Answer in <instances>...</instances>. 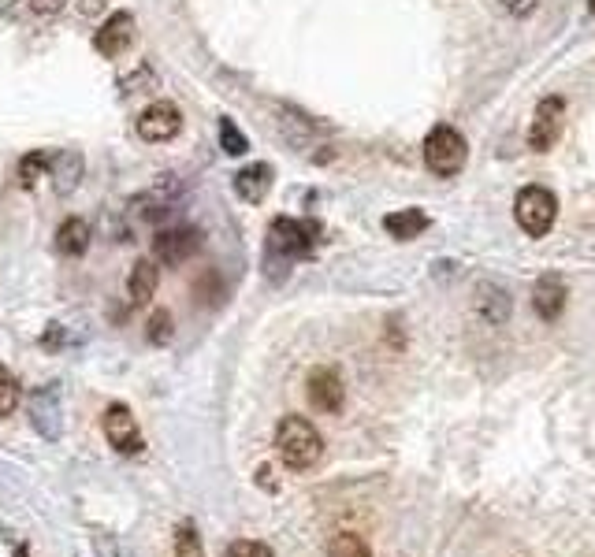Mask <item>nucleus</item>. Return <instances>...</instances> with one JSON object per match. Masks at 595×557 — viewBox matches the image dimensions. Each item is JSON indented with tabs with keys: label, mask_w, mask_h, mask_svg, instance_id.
Instances as JSON below:
<instances>
[{
	"label": "nucleus",
	"mask_w": 595,
	"mask_h": 557,
	"mask_svg": "<svg viewBox=\"0 0 595 557\" xmlns=\"http://www.w3.org/2000/svg\"><path fill=\"white\" fill-rule=\"evenodd\" d=\"M105 4L108 0H79V12L82 15H101L105 12Z\"/></svg>",
	"instance_id": "obj_28"
},
{
	"label": "nucleus",
	"mask_w": 595,
	"mask_h": 557,
	"mask_svg": "<svg viewBox=\"0 0 595 557\" xmlns=\"http://www.w3.org/2000/svg\"><path fill=\"white\" fill-rule=\"evenodd\" d=\"M179 130H183V112L172 101H153L138 116V134L146 142H172Z\"/></svg>",
	"instance_id": "obj_8"
},
{
	"label": "nucleus",
	"mask_w": 595,
	"mask_h": 557,
	"mask_svg": "<svg viewBox=\"0 0 595 557\" xmlns=\"http://www.w3.org/2000/svg\"><path fill=\"white\" fill-rule=\"evenodd\" d=\"M592 12H595V0H592Z\"/></svg>",
	"instance_id": "obj_30"
},
{
	"label": "nucleus",
	"mask_w": 595,
	"mask_h": 557,
	"mask_svg": "<svg viewBox=\"0 0 595 557\" xmlns=\"http://www.w3.org/2000/svg\"><path fill=\"white\" fill-rule=\"evenodd\" d=\"M343 398H346V387L335 368H317V372L309 376V402H313V409H320V413H339V409H343Z\"/></svg>",
	"instance_id": "obj_10"
},
{
	"label": "nucleus",
	"mask_w": 595,
	"mask_h": 557,
	"mask_svg": "<svg viewBox=\"0 0 595 557\" xmlns=\"http://www.w3.org/2000/svg\"><path fill=\"white\" fill-rule=\"evenodd\" d=\"M384 231L398 242H410L417 238L421 231H428V216H424L421 208H406V212H391L384 220Z\"/></svg>",
	"instance_id": "obj_18"
},
{
	"label": "nucleus",
	"mask_w": 595,
	"mask_h": 557,
	"mask_svg": "<svg viewBox=\"0 0 595 557\" xmlns=\"http://www.w3.org/2000/svg\"><path fill=\"white\" fill-rule=\"evenodd\" d=\"M157 283H160L157 260H138V264L131 268V275H127V290H131L134 305H146V301H153Z\"/></svg>",
	"instance_id": "obj_17"
},
{
	"label": "nucleus",
	"mask_w": 595,
	"mask_h": 557,
	"mask_svg": "<svg viewBox=\"0 0 595 557\" xmlns=\"http://www.w3.org/2000/svg\"><path fill=\"white\" fill-rule=\"evenodd\" d=\"M30 8L38 15H49V19H53V15H60L67 8V0H30Z\"/></svg>",
	"instance_id": "obj_26"
},
{
	"label": "nucleus",
	"mask_w": 595,
	"mask_h": 557,
	"mask_svg": "<svg viewBox=\"0 0 595 557\" xmlns=\"http://www.w3.org/2000/svg\"><path fill=\"white\" fill-rule=\"evenodd\" d=\"M320 223L317 220H276L268 227V249L279 253L283 260L309 257L317 249Z\"/></svg>",
	"instance_id": "obj_4"
},
{
	"label": "nucleus",
	"mask_w": 595,
	"mask_h": 557,
	"mask_svg": "<svg viewBox=\"0 0 595 557\" xmlns=\"http://www.w3.org/2000/svg\"><path fill=\"white\" fill-rule=\"evenodd\" d=\"M514 216L521 223V231L532 234V238H543L558 220V197L551 190H543V186H525L514 201Z\"/></svg>",
	"instance_id": "obj_3"
},
{
	"label": "nucleus",
	"mask_w": 595,
	"mask_h": 557,
	"mask_svg": "<svg viewBox=\"0 0 595 557\" xmlns=\"http://www.w3.org/2000/svg\"><path fill=\"white\" fill-rule=\"evenodd\" d=\"M131 41H134V15L116 12L108 15V23L93 34V49L101 52V56H108V60H116V56H123V52L131 49Z\"/></svg>",
	"instance_id": "obj_9"
},
{
	"label": "nucleus",
	"mask_w": 595,
	"mask_h": 557,
	"mask_svg": "<svg viewBox=\"0 0 595 557\" xmlns=\"http://www.w3.org/2000/svg\"><path fill=\"white\" fill-rule=\"evenodd\" d=\"M476 312H480L488 324H503L506 316H510V294L495 283H480L476 286Z\"/></svg>",
	"instance_id": "obj_15"
},
{
	"label": "nucleus",
	"mask_w": 595,
	"mask_h": 557,
	"mask_svg": "<svg viewBox=\"0 0 595 557\" xmlns=\"http://www.w3.org/2000/svg\"><path fill=\"white\" fill-rule=\"evenodd\" d=\"M224 557H276L265 543H253V539H238L224 550Z\"/></svg>",
	"instance_id": "obj_25"
},
{
	"label": "nucleus",
	"mask_w": 595,
	"mask_h": 557,
	"mask_svg": "<svg viewBox=\"0 0 595 557\" xmlns=\"http://www.w3.org/2000/svg\"><path fill=\"white\" fill-rule=\"evenodd\" d=\"M272 175H276V171L268 168V164H250V168H242L235 175V194L242 197L246 205L265 201L268 190H272Z\"/></svg>",
	"instance_id": "obj_14"
},
{
	"label": "nucleus",
	"mask_w": 595,
	"mask_h": 557,
	"mask_svg": "<svg viewBox=\"0 0 595 557\" xmlns=\"http://www.w3.org/2000/svg\"><path fill=\"white\" fill-rule=\"evenodd\" d=\"M175 557H205V550H201L198 528H190V524H183V528L175 532Z\"/></svg>",
	"instance_id": "obj_23"
},
{
	"label": "nucleus",
	"mask_w": 595,
	"mask_h": 557,
	"mask_svg": "<svg viewBox=\"0 0 595 557\" xmlns=\"http://www.w3.org/2000/svg\"><path fill=\"white\" fill-rule=\"evenodd\" d=\"M19 409V379L0 364V416H12Z\"/></svg>",
	"instance_id": "obj_21"
},
{
	"label": "nucleus",
	"mask_w": 595,
	"mask_h": 557,
	"mask_svg": "<svg viewBox=\"0 0 595 557\" xmlns=\"http://www.w3.org/2000/svg\"><path fill=\"white\" fill-rule=\"evenodd\" d=\"M149 331H146V338L153 342V346H164L168 338H172V312L168 309H157L153 316H149Z\"/></svg>",
	"instance_id": "obj_24"
},
{
	"label": "nucleus",
	"mask_w": 595,
	"mask_h": 557,
	"mask_svg": "<svg viewBox=\"0 0 595 557\" xmlns=\"http://www.w3.org/2000/svg\"><path fill=\"white\" fill-rule=\"evenodd\" d=\"M86 246H90V223L79 220V216L60 223V231H56V253L60 257H82Z\"/></svg>",
	"instance_id": "obj_16"
},
{
	"label": "nucleus",
	"mask_w": 595,
	"mask_h": 557,
	"mask_svg": "<svg viewBox=\"0 0 595 557\" xmlns=\"http://www.w3.org/2000/svg\"><path fill=\"white\" fill-rule=\"evenodd\" d=\"M15 557H27V550H19V554H15Z\"/></svg>",
	"instance_id": "obj_29"
},
{
	"label": "nucleus",
	"mask_w": 595,
	"mask_h": 557,
	"mask_svg": "<svg viewBox=\"0 0 595 557\" xmlns=\"http://www.w3.org/2000/svg\"><path fill=\"white\" fill-rule=\"evenodd\" d=\"M465 156H469V145H465V138L454 127H436L424 138V164L439 179L458 175L465 168Z\"/></svg>",
	"instance_id": "obj_2"
},
{
	"label": "nucleus",
	"mask_w": 595,
	"mask_h": 557,
	"mask_svg": "<svg viewBox=\"0 0 595 557\" xmlns=\"http://www.w3.org/2000/svg\"><path fill=\"white\" fill-rule=\"evenodd\" d=\"M562 127H566V101L562 97H547V101L536 104V116H532L529 127V145L536 153H551Z\"/></svg>",
	"instance_id": "obj_5"
},
{
	"label": "nucleus",
	"mask_w": 595,
	"mask_h": 557,
	"mask_svg": "<svg viewBox=\"0 0 595 557\" xmlns=\"http://www.w3.org/2000/svg\"><path fill=\"white\" fill-rule=\"evenodd\" d=\"M328 557H372V550H369V543H365L361 535L343 532V535H335V539H331Z\"/></svg>",
	"instance_id": "obj_20"
},
{
	"label": "nucleus",
	"mask_w": 595,
	"mask_h": 557,
	"mask_svg": "<svg viewBox=\"0 0 595 557\" xmlns=\"http://www.w3.org/2000/svg\"><path fill=\"white\" fill-rule=\"evenodd\" d=\"M30 416H34V428L45 439H60V390H34L30 394Z\"/></svg>",
	"instance_id": "obj_11"
},
{
	"label": "nucleus",
	"mask_w": 595,
	"mask_h": 557,
	"mask_svg": "<svg viewBox=\"0 0 595 557\" xmlns=\"http://www.w3.org/2000/svg\"><path fill=\"white\" fill-rule=\"evenodd\" d=\"M276 454L291 472H305L324 457V439L305 416H283L276 428Z\"/></svg>",
	"instance_id": "obj_1"
},
{
	"label": "nucleus",
	"mask_w": 595,
	"mask_h": 557,
	"mask_svg": "<svg viewBox=\"0 0 595 557\" xmlns=\"http://www.w3.org/2000/svg\"><path fill=\"white\" fill-rule=\"evenodd\" d=\"M49 171H53V190L60 197H67L82 182L86 160H82L79 149H60L56 156H49Z\"/></svg>",
	"instance_id": "obj_12"
},
{
	"label": "nucleus",
	"mask_w": 595,
	"mask_h": 557,
	"mask_svg": "<svg viewBox=\"0 0 595 557\" xmlns=\"http://www.w3.org/2000/svg\"><path fill=\"white\" fill-rule=\"evenodd\" d=\"M101 428H105V439L108 446H116L119 454H142V431H138V420L131 416L127 405H108L105 409V420H101Z\"/></svg>",
	"instance_id": "obj_6"
},
{
	"label": "nucleus",
	"mask_w": 595,
	"mask_h": 557,
	"mask_svg": "<svg viewBox=\"0 0 595 557\" xmlns=\"http://www.w3.org/2000/svg\"><path fill=\"white\" fill-rule=\"evenodd\" d=\"M499 4H503V8H506L510 15H529L532 8L540 4V0H499Z\"/></svg>",
	"instance_id": "obj_27"
},
{
	"label": "nucleus",
	"mask_w": 595,
	"mask_h": 557,
	"mask_svg": "<svg viewBox=\"0 0 595 557\" xmlns=\"http://www.w3.org/2000/svg\"><path fill=\"white\" fill-rule=\"evenodd\" d=\"M220 145H224L227 156H242L246 149H250V142H246V134L235 127V119H224L220 123Z\"/></svg>",
	"instance_id": "obj_22"
},
{
	"label": "nucleus",
	"mask_w": 595,
	"mask_h": 557,
	"mask_svg": "<svg viewBox=\"0 0 595 557\" xmlns=\"http://www.w3.org/2000/svg\"><path fill=\"white\" fill-rule=\"evenodd\" d=\"M566 283L558 279V275H543L536 290H532V309L540 312L543 320H558L562 309H566Z\"/></svg>",
	"instance_id": "obj_13"
},
{
	"label": "nucleus",
	"mask_w": 595,
	"mask_h": 557,
	"mask_svg": "<svg viewBox=\"0 0 595 557\" xmlns=\"http://www.w3.org/2000/svg\"><path fill=\"white\" fill-rule=\"evenodd\" d=\"M198 249H201V231H194V227H168V231H160L153 238V260L168 264V268L190 260Z\"/></svg>",
	"instance_id": "obj_7"
},
{
	"label": "nucleus",
	"mask_w": 595,
	"mask_h": 557,
	"mask_svg": "<svg viewBox=\"0 0 595 557\" xmlns=\"http://www.w3.org/2000/svg\"><path fill=\"white\" fill-rule=\"evenodd\" d=\"M45 171H49V153H45V149H34V153H27L19 160V186H23V190H34Z\"/></svg>",
	"instance_id": "obj_19"
}]
</instances>
